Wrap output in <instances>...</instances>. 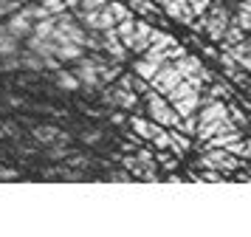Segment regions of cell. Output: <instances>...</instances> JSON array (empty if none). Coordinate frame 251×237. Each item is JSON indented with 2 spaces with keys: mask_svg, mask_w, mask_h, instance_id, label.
<instances>
[{
  "mask_svg": "<svg viewBox=\"0 0 251 237\" xmlns=\"http://www.w3.org/2000/svg\"><path fill=\"white\" fill-rule=\"evenodd\" d=\"M243 158H249L251 161V141H246V147H243Z\"/></svg>",
  "mask_w": 251,
  "mask_h": 237,
  "instance_id": "cell-33",
  "label": "cell"
},
{
  "mask_svg": "<svg viewBox=\"0 0 251 237\" xmlns=\"http://www.w3.org/2000/svg\"><path fill=\"white\" fill-rule=\"evenodd\" d=\"M161 6H164V14L172 17V20L186 23V26L195 20V11H192V6H189V0H164Z\"/></svg>",
  "mask_w": 251,
  "mask_h": 237,
  "instance_id": "cell-10",
  "label": "cell"
},
{
  "mask_svg": "<svg viewBox=\"0 0 251 237\" xmlns=\"http://www.w3.org/2000/svg\"><path fill=\"white\" fill-rule=\"evenodd\" d=\"M189 135L181 133L178 127H170V150L175 153V156H183V153H189Z\"/></svg>",
  "mask_w": 251,
  "mask_h": 237,
  "instance_id": "cell-16",
  "label": "cell"
},
{
  "mask_svg": "<svg viewBox=\"0 0 251 237\" xmlns=\"http://www.w3.org/2000/svg\"><path fill=\"white\" fill-rule=\"evenodd\" d=\"M226 107H228V119H231V124H234L237 130H246V127H249V116L240 110L237 105H226Z\"/></svg>",
  "mask_w": 251,
  "mask_h": 237,
  "instance_id": "cell-23",
  "label": "cell"
},
{
  "mask_svg": "<svg viewBox=\"0 0 251 237\" xmlns=\"http://www.w3.org/2000/svg\"><path fill=\"white\" fill-rule=\"evenodd\" d=\"M144 99H147V113L150 119L155 124H161V127H178V122H181V116L175 113V107H172L170 102H167V96L164 93H158V90L150 88L147 93H144Z\"/></svg>",
  "mask_w": 251,
  "mask_h": 237,
  "instance_id": "cell-1",
  "label": "cell"
},
{
  "mask_svg": "<svg viewBox=\"0 0 251 237\" xmlns=\"http://www.w3.org/2000/svg\"><path fill=\"white\" fill-rule=\"evenodd\" d=\"M152 147L155 150H170V130L167 127H158V133L152 135Z\"/></svg>",
  "mask_w": 251,
  "mask_h": 237,
  "instance_id": "cell-24",
  "label": "cell"
},
{
  "mask_svg": "<svg viewBox=\"0 0 251 237\" xmlns=\"http://www.w3.org/2000/svg\"><path fill=\"white\" fill-rule=\"evenodd\" d=\"M130 127H133V133H136L141 141H152V135L158 133L161 124H155L152 119H141V116H133V119H130Z\"/></svg>",
  "mask_w": 251,
  "mask_h": 237,
  "instance_id": "cell-14",
  "label": "cell"
},
{
  "mask_svg": "<svg viewBox=\"0 0 251 237\" xmlns=\"http://www.w3.org/2000/svg\"><path fill=\"white\" fill-rule=\"evenodd\" d=\"M178 40L172 37V34L161 31V28H152V34H150V45H158V48H170V45H175Z\"/></svg>",
  "mask_w": 251,
  "mask_h": 237,
  "instance_id": "cell-22",
  "label": "cell"
},
{
  "mask_svg": "<svg viewBox=\"0 0 251 237\" xmlns=\"http://www.w3.org/2000/svg\"><path fill=\"white\" fill-rule=\"evenodd\" d=\"M249 43H251V37H249Z\"/></svg>",
  "mask_w": 251,
  "mask_h": 237,
  "instance_id": "cell-39",
  "label": "cell"
},
{
  "mask_svg": "<svg viewBox=\"0 0 251 237\" xmlns=\"http://www.w3.org/2000/svg\"><path fill=\"white\" fill-rule=\"evenodd\" d=\"M14 178H17V172H14V169L0 167V181H14Z\"/></svg>",
  "mask_w": 251,
  "mask_h": 237,
  "instance_id": "cell-32",
  "label": "cell"
},
{
  "mask_svg": "<svg viewBox=\"0 0 251 237\" xmlns=\"http://www.w3.org/2000/svg\"><path fill=\"white\" fill-rule=\"evenodd\" d=\"M102 51H107V56H110L113 62H119V65L127 59V45L119 40L116 26H113V28H104V31H102Z\"/></svg>",
  "mask_w": 251,
  "mask_h": 237,
  "instance_id": "cell-7",
  "label": "cell"
},
{
  "mask_svg": "<svg viewBox=\"0 0 251 237\" xmlns=\"http://www.w3.org/2000/svg\"><path fill=\"white\" fill-rule=\"evenodd\" d=\"M104 6H107V0H79V9H85V11H99Z\"/></svg>",
  "mask_w": 251,
  "mask_h": 237,
  "instance_id": "cell-27",
  "label": "cell"
},
{
  "mask_svg": "<svg viewBox=\"0 0 251 237\" xmlns=\"http://www.w3.org/2000/svg\"><path fill=\"white\" fill-rule=\"evenodd\" d=\"M54 56L59 62H76L85 56V45L82 43H74V40H57L54 45Z\"/></svg>",
  "mask_w": 251,
  "mask_h": 237,
  "instance_id": "cell-11",
  "label": "cell"
},
{
  "mask_svg": "<svg viewBox=\"0 0 251 237\" xmlns=\"http://www.w3.org/2000/svg\"><path fill=\"white\" fill-rule=\"evenodd\" d=\"M62 3H65L68 9H76V6H79V0H62Z\"/></svg>",
  "mask_w": 251,
  "mask_h": 237,
  "instance_id": "cell-36",
  "label": "cell"
},
{
  "mask_svg": "<svg viewBox=\"0 0 251 237\" xmlns=\"http://www.w3.org/2000/svg\"><path fill=\"white\" fill-rule=\"evenodd\" d=\"M228 20H231V14H228L226 6H223V3H212V9H209L206 23H203L206 37H209L212 43H220V40H223V31H226V26H228Z\"/></svg>",
  "mask_w": 251,
  "mask_h": 237,
  "instance_id": "cell-4",
  "label": "cell"
},
{
  "mask_svg": "<svg viewBox=\"0 0 251 237\" xmlns=\"http://www.w3.org/2000/svg\"><path fill=\"white\" fill-rule=\"evenodd\" d=\"M172 65L178 68V74H181L183 79L186 77H201V71H203V62L198 59V56H192V54H181L178 59H172Z\"/></svg>",
  "mask_w": 251,
  "mask_h": 237,
  "instance_id": "cell-13",
  "label": "cell"
},
{
  "mask_svg": "<svg viewBox=\"0 0 251 237\" xmlns=\"http://www.w3.org/2000/svg\"><path fill=\"white\" fill-rule=\"evenodd\" d=\"M181 79H183V77L178 74V68H175V65L170 62V59H167V62H161V65H158L155 77L150 79V88L158 90V93H164V96H167V93H170V90L175 88V85H178Z\"/></svg>",
  "mask_w": 251,
  "mask_h": 237,
  "instance_id": "cell-5",
  "label": "cell"
},
{
  "mask_svg": "<svg viewBox=\"0 0 251 237\" xmlns=\"http://www.w3.org/2000/svg\"><path fill=\"white\" fill-rule=\"evenodd\" d=\"M240 40H246V31H243L234 20H228V26H226V31H223V40H220V43L234 45V43H240Z\"/></svg>",
  "mask_w": 251,
  "mask_h": 237,
  "instance_id": "cell-20",
  "label": "cell"
},
{
  "mask_svg": "<svg viewBox=\"0 0 251 237\" xmlns=\"http://www.w3.org/2000/svg\"><path fill=\"white\" fill-rule=\"evenodd\" d=\"M155 71H158V62H152V59H147V56H141V59L133 62V74L141 77V79H147V82L155 77Z\"/></svg>",
  "mask_w": 251,
  "mask_h": 237,
  "instance_id": "cell-17",
  "label": "cell"
},
{
  "mask_svg": "<svg viewBox=\"0 0 251 237\" xmlns=\"http://www.w3.org/2000/svg\"><path fill=\"white\" fill-rule=\"evenodd\" d=\"M198 167L234 172L237 167H243V161H240L237 156H231L226 147H203V156H201V161H198Z\"/></svg>",
  "mask_w": 251,
  "mask_h": 237,
  "instance_id": "cell-3",
  "label": "cell"
},
{
  "mask_svg": "<svg viewBox=\"0 0 251 237\" xmlns=\"http://www.w3.org/2000/svg\"><path fill=\"white\" fill-rule=\"evenodd\" d=\"M167 102L175 107V113H178V116L198 113V107H201V90L192 88L186 79H181V82H178L170 93H167Z\"/></svg>",
  "mask_w": 251,
  "mask_h": 237,
  "instance_id": "cell-2",
  "label": "cell"
},
{
  "mask_svg": "<svg viewBox=\"0 0 251 237\" xmlns=\"http://www.w3.org/2000/svg\"><path fill=\"white\" fill-rule=\"evenodd\" d=\"M246 90H249V99H251V82H249V85H246Z\"/></svg>",
  "mask_w": 251,
  "mask_h": 237,
  "instance_id": "cell-37",
  "label": "cell"
},
{
  "mask_svg": "<svg viewBox=\"0 0 251 237\" xmlns=\"http://www.w3.org/2000/svg\"><path fill=\"white\" fill-rule=\"evenodd\" d=\"M107 181H110V184H130V181H133V175H130V172H110V175H107Z\"/></svg>",
  "mask_w": 251,
  "mask_h": 237,
  "instance_id": "cell-29",
  "label": "cell"
},
{
  "mask_svg": "<svg viewBox=\"0 0 251 237\" xmlns=\"http://www.w3.org/2000/svg\"><path fill=\"white\" fill-rule=\"evenodd\" d=\"M167 181H170V184H183L181 175H167Z\"/></svg>",
  "mask_w": 251,
  "mask_h": 237,
  "instance_id": "cell-34",
  "label": "cell"
},
{
  "mask_svg": "<svg viewBox=\"0 0 251 237\" xmlns=\"http://www.w3.org/2000/svg\"><path fill=\"white\" fill-rule=\"evenodd\" d=\"M102 138V133L99 130H88V133H82V141H88V144H96Z\"/></svg>",
  "mask_w": 251,
  "mask_h": 237,
  "instance_id": "cell-30",
  "label": "cell"
},
{
  "mask_svg": "<svg viewBox=\"0 0 251 237\" xmlns=\"http://www.w3.org/2000/svg\"><path fill=\"white\" fill-rule=\"evenodd\" d=\"M234 23H237L243 31H251V11H240V9H237V14H234Z\"/></svg>",
  "mask_w": 251,
  "mask_h": 237,
  "instance_id": "cell-26",
  "label": "cell"
},
{
  "mask_svg": "<svg viewBox=\"0 0 251 237\" xmlns=\"http://www.w3.org/2000/svg\"><path fill=\"white\" fill-rule=\"evenodd\" d=\"M155 3H164V0H155Z\"/></svg>",
  "mask_w": 251,
  "mask_h": 237,
  "instance_id": "cell-38",
  "label": "cell"
},
{
  "mask_svg": "<svg viewBox=\"0 0 251 237\" xmlns=\"http://www.w3.org/2000/svg\"><path fill=\"white\" fill-rule=\"evenodd\" d=\"M76 79H79V85H85V88H102V79H99V71H96V62L91 59H76Z\"/></svg>",
  "mask_w": 251,
  "mask_h": 237,
  "instance_id": "cell-9",
  "label": "cell"
},
{
  "mask_svg": "<svg viewBox=\"0 0 251 237\" xmlns=\"http://www.w3.org/2000/svg\"><path fill=\"white\" fill-rule=\"evenodd\" d=\"M14 54H20L17 51V37H12L6 31V26H0V59L3 56H14Z\"/></svg>",
  "mask_w": 251,
  "mask_h": 237,
  "instance_id": "cell-18",
  "label": "cell"
},
{
  "mask_svg": "<svg viewBox=\"0 0 251 237\" xmlns=\"http://www.w3.org/2000/svg\"><path fill=\"white\" fill-rule=\"evenodd\" d=\"M104 105H113V107H122V110H136L138 107V93L130 88H122V85H113L110 90H104L102 96Z\"/></svg>",
  "mask_w": 251,
  "mask_h": 237,
  "instance_id": "cell-6",
  "label": "cell"
},
{
  "mask_svg": "<svg viewBox=\"0 0 251 237\" xmlns=\"http://www.w3.org/2000/svg\"><path fill=\"white\" fill-rule=\"evenodd\" d=\"M107 11L113 14L116 23H119V20H127V17H133V9L127 6L125 0H110V3H107Z\"/></svg>",
  "mask_w": 251,
  "mask_h": 237,
  "instance_id": "cell-19",
  "label": "cell"
},
{
  "mask_svg": "<svg viewBox=\"0 0 251 237\" xmlns=\"http://www.w3.org/2000/svg\"><path fill=\"white\" fill-rule=\"evenodd\" d=\"M34 138L43 144H68L71 135L57 130V127H34Z\"/></svg>",
  "mask_w": 251,
  "mask_h": 237,
  "instance_id": "cell-15",
  "label": "cell"
},
{
  "mask_svg": "<svg viewBox=\"0 0 251 237\" xmlns=\"http://www.w3.org/2000/svg\"><path fill=\"white\" fill-rule=\"evenodd\" d=\"M113 124H125V116L122 113H113Z\"/></svg>",
  "mask_w": 251,
  "mask_h": 237,
  "instance_id": "cell-35",
  "label": "cell"
},
{
  "mask_svg": "<svg viewBox=\"0 0 251 237\" xmlns=\"http://www.w3.org/2000/svg\"><path fill=\"white\" fill-rule=\"evenodd\" d=\"M136 158H138V164H144V167H155V156L150 150H138Z\"/></svg>",
  "mask_w": 251,
  "mask_h": 237,
  "instance_id": "cell-28",
  "label": "cell"
},
{
  "mask_svg": "<svg viewBox=\"0 0 251 237\" xmlns=\"http://www.w3.org/2000/svg\"><path fill=\"white\" fill-rule=\"evenodd\" d=\"M57 85L62 90H76L79 88V79H76L74 71H57Z\"/></svg>",
  "mask_w": 251,
  "mask_h": 237,
  "instance_id": "cell-21",
  "label": "cell"
},
{
  "mask_svg": "<svg viewBox=\"0 0 251 237\" xmlns=\"http://www.w3.org/2000/svg\"><path fill=\"white\" fill-rule=\"evenodd\" d=\"M68 167H74V169H82V167H88V158H82V156L71 158V161H68Z\"/></svg>",
  "mask_w": 251,
  "mask_h": 237,
  "instance_id": "cell-31",
  "label": "cell"
},
{
  "mask_svg": "<svg viewBox=\"0 0 251 237\" xmlns=\"http://www.w3.org/2000/svg\"><path fill=\"white\" fill-rule=\"evenodd\" d=\"M40 6L46 9V14H59V11L68 9V6H65L62 0H40Z\"/></svg>",
  "mask_w": 251,
  "mask_h": 237,
  "instance_id": "cell-25",
  "label": "cell"
},
{
  "mask_svg": "<svg viewBox=\"0 0 251 237\" xmlns=\"http://www.w3.org/2000/svg\"><path fill=\"white\" fill-rule=\"evenodd\" d=\"M249 178H251V175H249Z\"/></svg>",
  "mask_w": 251,
  "mask_h": 237,
  "instance_id": "cell-40",
  "label": "cell"
},
{
  "mask_svg": "<svg viewBox=\"0 0 251 237\" xmlns=\"http://www.w3.org/2000/svg\"><path fill=\"white\" fill-rule=\"evenodd\" d=\"M152 23L150 20H136V34H133V43L127 51H136V54H144V48L150 45V34H152Z\"/></svg>",
  "mask_w": 251,
  "mask_h": 237,
  "instance_id": "cell-12",
  "label": "cell"
},
{
  "mask_svg": "<svg viewBox=\"0 0 251 237\" xmlns=\"http://www.w3.org/2000/svg\"><path fill=\"white\" fill-rule=\"evenodd\" d=\"M6 31L12 34V37H17V40L31 37V31H34V20H31V17L23 11V6H20V9L9 17V23H6Z\"/></svg>",
  "mask_w": 251,
  "mask_h": 237,
  "instance_id": "cell-8",
  "label": "cell"
}]
</instances>
